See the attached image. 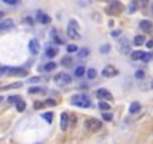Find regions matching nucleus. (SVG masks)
Masks as SVG:
<instances>
[{
  "instance_id": "f257e3e1",
  "label": "nucleus",
  "mask_w": 153,
  "mask_h": 144,
  "mask_svg": "<svg viewBox=\"0 0 153 144\" xmlns=\"http://www.w3.org/2000/svg\"><path fill=\"white\" fill-rule=\"evenodd\" d=\"M71 104L75 107H81V108H89L92 105V102L90 99H89V96L86 95H75L71 98Z\"/></svg>"
},
{
  "instance_id": "f03ea898",
  "label": "nucleus",
  "mask_w": 153,
  "mask_h": 144,
  "mask_svg": "<svg viewBox=\"0 0 153 144\" xmlns=\"http://www.w3.org/2000/svg\"><path fill=\"white\" fill-rule=\"evenodd\" d=\"M66 33L71 39H74V41H78V39H81V33L78 30V24H76V21H71L68 29H66Z\"/></svg>"
},
{
  "instance_id": "7ed1b4c3",
  "label": "nucleus",
  "mask_w": 153,
  "mask_h": 144,
  "mask_svg": "<svg viewBox=\"0 0 153 144\" xmlns=\"http://www.w3.org/2000/svg\"><path fill=\"white\" fill-rule=\"evenodd\" d=\"M101 128H102V123H101V120H98V119L89 117V119L86 120V129L89 131V132H96V131H99Z\"/></svg>"
},
{
  "instance_id": "20e7f679",
  "label": "nucleus",
  "mask_w": 153,
  "mask_h": 144,
  "mask_svg": "<svg viewBox=\"0 0 153 144\" xmlns=\"http://www.w3.org/2000/svg\"><path fill=\"white\" fill-rule=\"evenodd\" d=\"M105 12H107L108 15H120L122 12H123V5L119 3V2H114V3H111V5L107 6Z\"/></svg>"
},
{
  "instance_id": "39448f33",
  "label": "nucleus",
  "mask_w": 153,
  "mask_h": 144,
  "mask_svg": "<svg viewBox=\"0 0 153 144\" xmlns=\"http://www.w3.org/2000/svg\"><path fill=\"white\" fill-rule=\"evenodd\" d=\"M71 81H72L71 75H68V74H65V72H60V74H57V75L54 77V83L59 84V86H66V84H69Z\"/></svg>"
},
{
  "instance_id": "423d86ee",
  "label": "nucleus",
  "mask_w": 153,
  "mask_h": 144,
  "mask_svg": "<svg viewBox=\"0 0 153 144\" xmlns=\"http://www.w3.org/2000/svg\"><path fill=\"white\" fill-rule=\"evenodd\" d=\"M102 75H104L105 78L117 77V75H119V69H117L116 66H113V65H108V66H105L104 69H102Z\"/></svg>"
},
{
  "instance_id": "0eeeda50",
  "label": "nucleus",
  "mask_w": 153,
  "mask_h": 144,
  "mask_svg": "<svg viewBox=\"0 0 153 144\" xmlns=\"http://www.w3.org/2000/svg\"><path fill=\"white\" fill-rule=\"evenodd\" d=\"M129 48H131L129 41H127L126 38H122V39H120V42H119V51H120V53H123V54H127V53L131 51Z\"/></svg>"
},
{
  "instance_id": "6e6552de",
  "label": "nucleus",
  "mask_w": 153,
  "mask_h": 144,
  "mask_svg": "<svg viewBox=\"0 0 153 144\" xmlns=\"http://www.w3.org/2000/svg\"><path fill=\"white\" fill-rule=\"evenodd\" d=\"M14 27V20L12 18H5L0 21V32H6V30H11Z\"/></svg>"
},
{
  "instance_id": "1a4fd4ad",
  "label": "nucleus",
  "mask_w": 153,
  "mask_h": 144,
  "mask_svg": "<svg viewBox=\"0 0 153 144\" xmlns=\"http://www.w3.org/2000/svg\"><path fill=\"white\" fill-rule=\"evenodd\" d=\"M96 96H98L99 99H108V101L113 99L111 92H108L107 89H98V90H96Z\"/></svg>"
},
{
  "instance_id": "9d476101",
  "label": "nucleus",
  "mask_w": 153,
  "mask_h": 144,
  "mask_svg": "<svg viewBox=\"0 0 153 144\" xmlns=\"http://www.w3.org/2000/svg\"><path fill=\"white\" fill-rule=\"evenodd\" d=\"M29 50H30L32 54H38V53H39V50H41L39 41H36V39H32V41L29 42Z\"/></svg>"
},
{
  "instance_id": "9b49d317",
  "label": "nucleus",
  "mask_w": 153,
  "mask_h": 144,
  "mask_svg": "<svg viewBox=\"0 0 153 144\" xmlns=\"http://www.w3.org/2000/svg\"><path fill=\"white\" fill-rule=\"evenodd\" d=\"M36 20L39 21L41 24H50V23H51V18H50L47 14H44L42 11H38V14H36Z\"/></svg>"
},
{
  "instance_id": "f8f14e48",
  "label": "nucleus",
  "mask_w": 153,
  "mask_h": 144,
  "mask_svg": "<svg viewBox=\"0 0 153 144\" xmlns=\"http://www.w3.org/2000/svg\"><path fill=\"white\" fill-rule=\"evenodd\" d=\"M68 123H69V114L68 113H62V116H60V128H62V131H68Z\"/></svg>"
},
{
  "instance_id": "ddd939ff",
  "label": "nucleus",
  "mask_w": 153,
  "mask_h": 144,
  "mask_svg": "<svg viewBox=\"0 0 153 144\" xmlns=\"http://www.w3.org/2000/svg\"><path fill=\"white\" fill-rule=\"evenodd\" d=\"M140 29H141L144 33H150L153 30V24L149 20H143L141 23H140Z\"/></svg>"
},
{
  "instance_id": "4468645a",
  "label": "nucleus",
  "mask_w": 153,
  "mask_h": 144,
  "mask_svg": "<svg viewBox=\"0 0 153 144\" xmlns=\"http://www.w3.org/2000/svg\"><path fill=\"white\" fill-rule=\"evenodd\" d=\"M8 75H18V77H25L27 75V71L23 68H9Z\"/></svg>"
},
{
  "instance_id": "2eb2a0df",
  "label": "nucleus",
  "mask_w": 153,
  "mask_h": 144,
  "mask_svg": "<svg viewBox=\"0 0 153 144\" xmlns=\"http://www.w3.org/2000/svg\"><path fill=\"white\" fill-rule=\"evenodd\" d=\"M57 53H59V50H57L56 47H48V48H47V51H45V54H47V57H48V59L56 57V56H57Z\"/></svg>"
},
{
  "instance_id": "dca6fc26",
  "label": "nucleus",
  "mask_w": 153,
  "mask_h": 144,
  "mask_svg": "<svg viewBox=\"0 0 153 144\" xmlns=\"http://www.w3.org/2000/svg\"><path fill=\"white\" fill-rule=\"evenodd\" d=\"M140 110H141V104H140V102H132L131 105H129V113L131 114H135Z\"/></svg>"
},
{
  "instance_id": "f3484780",
  "label": "nucleus",
  "mask_w": 153,
  "mask_h": 144,
  "mask_svg": "<svg viewBox=\"0 0 153 144\" xmlns=\"http://www.w3.org/2000/svg\"><path fill=\"white\" fill-rule=\"evenodd\" d=\"M144 51H134V53H131V57H132V60H141L143 62V59H144Z\"/></svg>"
},
{
  "instance_id": "a211bd4d",
  "label": "nucleus",
  "mask_w": 153,
  "mask_h": 144,
  "mask_svg": "<svg viewBox=\"0 0 153 144\" xmlns=\"http://www.w3.org/2000/svg\"><path fill=\"white\" fill-rule=\"evenodd\" d=\"M146 42V38L143 36V35H137L135 38H134V44L137 45V47H140V45H143Z\"/></svg>"
},
{
  "instance_id": "6ab92c4d",
  "label": "nucleus",
  "mask_w": 153,
  "mask_h": 144,
  "mask_svg": "<svg viewBox=\"0 0 153 144\" xmlns=\"http://www.w3.org/2000/svg\"><path fill=\"white\" fill-rule=\"evenodd\" d=\"M56 68H57V65H56L54 62H48V63L44 65V71H45V72H51V71H54Z\"/></svg>"
},
{
  "instance_id": "aec40b11",
  "label": "nucleus",
  "mask_w": 153,
  "mask_h": 144,
  "mask_svg": "<svg viewBox=\"0 0 153 144\" xmlns=\"http://www.w3.org/2000/svg\"><path fill=\"white\" fill-rule=\"evenodd\" d=\"M29 93H30V95H36V93L44 95V93H45V89H42V87H30V89H29Z\"/></svg>"
},
{
  "instance_id": "412c9836",
  "label": "nucleus",
  "mask_w": 153,
  "mask_h": 144,
  "mask_svg": "<svg viewBox=\"0 0 153 144\" xmlns=\"http://www.w3.org/2000/svg\"><path fill=\"white\" fill-rule=\"evenodd\" d=\"M96 69H93V68H90V69H87L86 71V75H87V78H89V80H95V78H96Z\"/></svg>"
},
{
  "instance_id": "4be33fe9",
  "label": "nucleus",
  "mask_w": 153,
  "mask_h": 144,
  "mask_svg": "<svg viewBox=\"0 0 153 144\" xmlns=\"http://www.w3.org/2000/svg\"><path fill=\"white\" fill-rule=\"evenodd\" d=\"M72 63H74V60H72L69 56H66V57H63V59H62V65H63V66H66V68L72 66Z\"/></svg>"
},
{
  "instance_id": "5701e85b",
  "label": "nucleus",
  "mask_w": 153,
  "mask_h": 144,
  "mask_svg": "<svg viewBox=\"0 0 153 144\" xmlns=\"http://www.w3.org/2000/svg\"><path fill=\"white\" fill-rule=\"evenodd\" d=\"M86 71H87V69H86L84 66H78V68H76V69H75V72H74V75L80 78V77H83V75L86 74Z\"/></svg>"
},
{
  "instance_id": "b1692460",
  "label": "nucleus",
  "mask_w": 153,
  "mask_h": 144,
  "mask_svg": "<svg viewBox=\"0 0 153 144\" xmlns=\"http://www.w3.org/2000/svg\"><path fill=\"white\" fill-rule=\"evenodd\" d=\"M21 84H23V83L17 81V83H12V84H9V86H5V87H2L0 90H9V89H20V87H21Z\"/></svg>"
},
{
  "instance_id": "393cba45",
  "label": "nucleus",
  "mask_w": 153,
  "mask_h": 144,
  "mask_svg": "<svg viewBox=\"0 0 153 144\" xmlns=\"http://www.w3.org/2000/svg\"><path fill=\"white\" fill-rule=\"evenodd\" d=\"M53 117H54V114L53 113H42V119L45 120V122H48V123H51V122H53Z\"/></svg>"
},
{
  "instance_id": "a878e982",
  "label": "nucleus",
  "mask_w": 153,
  "mask_h": 144,
  "mask_svg": "<svg viewBox=\"0 0 153 144\" xmlns=\"http://www.w3.org/2000/svg\"><path fill=\"white\" fill-rule=\"evenodd\" d=\"M15 108H17V111H20V113H23L24 110H25V102L24 101H18L17 104H15Z\"/></svg>"
},
{
  "instance_id": "bb28decb",
  "label": "nucleus",
  "mask_w": 153,
  "mask_h": 144,
  "mask_svg": "<svg viewBox=\"0 0 153 144\" xmlns=\"http://www.w3.org/2000/svg\"><path fill=\"white\" fill-rule=\"evenodd\" d=\"M44 81H48V78H44V77H33L29 80V83H44Z\"/></svg>"
},
{
  "instance_id": "cd10ccee",
  "label": "nucleus",
  "mask_w": 153,
  "mask_h": 144,
  "mask_svg": "<svg viewBox=\"0 0 153 144\" xmlns=\"http://www.w3.org/2000/svg\"><path fill=\"white\" fill-rule=\"evenodd\" d=\"M98 107H99L102 111H108V110L111 108V107H110V104H108V102H105V101H101Z\"/></svg>"
},
{
  "instance_id": "c85d7f7f",
  "label": "nucleus",
  "mask_w": 153,
  "mask_h": 144,
  "mask_svg": "<svg viewBox=\"0 0 153 144\" xmlns=\"http://www.w3.org/2000/svg\"><path fill=\"white\" fill-rule=\"evenodd\" d=\"M110 50H111V45H110V44H104V45H101V48H99V51H101L102 54L110 53Z\"/></svg>"
},
{
  "instance_id": "c756f323",
  "label": "nucleus",
  "mask_w": 153,
  "mask_h": 144,
  "mask_svg": "<svg viewBox=\"0 0 153 144\" xmlns=\"http://www.w3.org/2000/svg\"><path fill=\"white\" fill-rule=\"evenodd\" d=\"M66 50H68V53H78V47H76L75 44H69L66 47Z\"/></svg>"
},
{
  "instance_id": "7c9ffc66",
  "label": "nucleus",
  "mask_w": 153,
  "mask_h": 144,
  "mask_svg": "<svg viewBox=\"0 0 153 144\" xmlns=\"http://www.w3.org/2000/svg\"><path fill=\"white\" fill-rule=\"evenodd\" d=\"M102 119H104L105 122H111V120H113V114H111V113L104 111V113H102Z\"/></svg>"
},
{
  "instance_id": "2f4dec72",
  "label": "nucleus",
  "mask_w": 153,
  "mask_h": 144,
  "mask_svg": "<svg viewBox=\"0 0 153 144\" xmlns=\"http://www.w3.org/2000/svg\"><path fill=\"white\" fill-rule=\"evenodd\" d=\"M87 56H89V50L87 48L78 50V57H87Z\"/></svg>"
},
{
  "instance_id": "473e14b6",
  "label": "nucleus",
  "mask_w": 153,
  "mask_h": 144,
  "mask_svg": "<svg viewBox=\"0 0 153 144\" xmlns=\"http://www.w3.org/2000/svg\"><path fill=\"white\" fill-rule=\"evenodd\" d=\"M144 77H146V74H144V71H141V69L135 72V78H137V80H143Z\"/></svg>"
},
{
  "instance_id": "72a5a7b5",
  "label": "nucleus",
  "mask_w": 153,
  "mask_h": 144,
  "mask_svg": "<svg viewBox=\"0 0 153 144\" xmlns=\"http://www.w3.org/2000/svg\"><path fill=\"white\" fill-rule=\"evenodd\" d=\"M44 105H45V104H44V102H41V101H35V102H33L35 110H39V108H42Z\"/></svg>"
},
{
  "instance_id": "f704fd0d",
  "label": "nucleus",
  "mask_w": 153,
  "mask_h": 144,
  "mask_svg": "<svg viewBox=\"0 0 153 144\" xmlns=\"http://www.w3.org/2000/svg\"><path fill=\"white\" fill-rule=\"evenodd\" d=\"M137 3H129V6H127V9H129V14H134V12L137 11Z\"/></svg>"
},
{
  "instance_id": "c9c22d12",
  "label": "nucleus",
  "mask_w": 153,
  "mask_h": 144,
  "mask_svg": "<svg viewBox=\"0 0 153 144\" xmlns=\"http://www.w3.org/2000/svg\"><path fill=\"white\" fill-rule=\"evenodd\" d=\"M53 35H54V42L62 45V44H63V39H62V38H59V36L56 35V30H53Z\"/></svg>"
},
{
  "instance_id": "e433bc0d",
  "label": "nucleus",
  "mask_w": 153,
  "mask_h": 144,
  "mask_svg": "<svg viewBox=\"0 0 153 144\" xmlns=\"http://www.w3.org/2000/svg\"><path fill=\"white\" fill-rule=\"evenodd\" d=\"M11 104H17L18 101H20V98H18V95H14V96H9V99H8Z\"/></svg>"
},
{
  "instance_id": "4c0bfd02",
  "label": "nucleus",
  "mask_w": 153,
  "mask_h": 144,
  "mask_svg": "<svg viewBox=\"0 0 153 144\" xmlns=\"http://www.w3.org/2000/svg\"><path fill=\"white\" fill-rule=\"evenodd\" d=\"M69 123H71L72 126H75V123H76V116H75V114H72V116L69 114Z\"/></svg>"
},
{
  "instance_id": "58836bf2",
  "label": "nucleus",
  "mask_w": 153,
  "mask_h": 144,
  "mask_svg": "<svg viewBox=\"0 0 153 144\" xmlns=\"http://www.w3.org/2000/svg\"><path fill=\"white\" fill-rule=\"evenodd\" d=\"M44 104H45V105H50V107H54L56 105V101L54 99H47Z\"/></svg>"
},
{
  "instance_id": "ea45409f",
  "label": "nucleus",
  "mask_w": 153,
  "mask_h": 144,
  "mask_svg": "<svg viewBox=\"0 0 153 144\" xmlns=\"http://www.w3.org/2000/svg\"><path fill=\"white\" fill-rule=\"evenodd\" d=\"M8 72H9V68L8 66H2V68H0V77L5 75V74H8Z\"/></svg>"
},
{
  "instance_id": "a19ab883",
  "label": "nucleus",
  "mask_w": 153,
  "mask_h": 144,
  "mask_svg": "<svg viewBox=\"0 0 153 144\" xmlns=\"http://www.w3.org/2000/svg\"><path fill=\"white\" fill-rule=\"evenodd\" d=\"M23 21H24V24H29V26H32V24H33V18H32V17H25Z\"/></svg>"
},
{
  "instance_id": "79ce46f5",
  "label": "nucleus",
  "mask_w": 153,
  "mask_h": 144,
  "mask_svg": "<svg viewBox=\"0 0 153 144\" xmlns=\"http://www.w3.org/2000/svg\"><path fill=\"white\" fill-rule=\"evenodd\" d=\"M3 2H5L6 5H18L20 0H3Z\"/></svg>"
},
{
  "instance_id": "37998d69",
  "label": "nucleus",
  "mask_w": 153,
  "mask_h": 144,
  "mask_svg": "<svg viewBox=\"0 0 153 144\" xmlns=\"http://www.w3.org/2000/svg\"><path fill=\"white\" fill-rule=\"evenodd\" d=\"M120 35H122L120 30H113V32H111V36H113V38H119Z\"/></svg>"
},
{
  "instance_id": "c03bdc74",
  "label": "nucleus",
  "mask_w": 153,
  "mask_h": 144,
  "mask_svg": "<svg viewBox=\"0 0 153 144\" xmlns=\"http://www.w3.org/2000/svg\"><path fill=\"white\" fill-rule=\"evenodd\" d=\"M146 45H147V48H153V41H152V39H150V41H147Z\"/></svg>"
},
{
  "instance_id": "a18cd8bd",
  "label": "nucleus",
  "mask_w": 153,
  "mask_h": 144,
  "mask_svg": "<svg viewBox=\"0 0 153 144\" xmlns=\"http://www.w3.org/2000/svg\"><path fill=\"white\" fill-rule=\"evenodd\" d=\"M2 18H3V12H2V11H0V20H2Z\"/></svg>"
},
{
  "instance_id": "49530a36",
  "label": "nucleus",
  "mask_w": 153,
  "mask_h": 144,
  "mask_svg": "<svg viewBox=\"0 0 153 144\" xmlns=\"http://www.w3.org/2000/svg\"><path fill=\"white\" fill-rule=\"evenodd\" d=\"M141 2H143V3H147V2H149V0H141Z\"/></svg>"
},
{
  "instance_id": "de8ad7c7",
  "label": "nucleus",
  "mask_w": 153,
  "mask_h": 144,
  "mask_svg": "<svg viewBox=\"0 0 153 144\" xmlns=\"http://www.w3.org/2000/svg\"><path fill=\"white\" fill-rule=\"evenodd\" d=\"M2 101H3V98H2V96H0V102H2Z\"/></svg>"
},
{
  "instance_id": "09e8293b",
  "label": "nucleus",
  "mask_w": 153,
  "mask_h": 144,
  "mask_svg": "<svg viewBox=\"0 0 153 144\" xmlns=\"http://www.w3.org/2000/svg\"><path fill=\"white\" fill-rule=\"evenodd\" d=\"M152 89H153V83H152Z\"/></svg>"
},
{
  "instance_id": "8fccbe9b",
  "label": "nucleus",
  "mask_w": 153,
  "mask_h": 144,
  "mask_svg": "<svg viewBox=\"0 0 153 144\" xmlns=\"http://www.w3.org/2000/svg\"><path fill=\"white\" fill-rule=\"evenodd\" d=\"M152 9H153V8H152Z\"/></svg>"
}]
</instances>
